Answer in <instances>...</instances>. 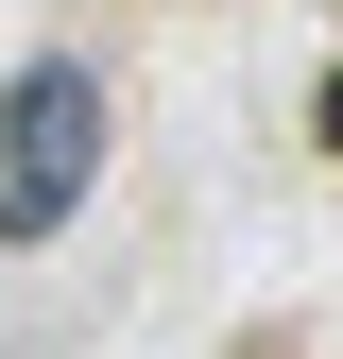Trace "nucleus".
Segmentation results:
<instances>
[{"label":"nucleus","instance_id":"1","mask_svg":"<svg viewBox=\"0 0 343 359\" xmlns=\"http://www.w3.org/2000/svg\"><path fill=\"white\" fill-rule=\"evenodd\" d=\"M103 189V86L86 69H18L0 86V240H52Z\"/></svg>","mask_w":343,"mask_h":359},{"label":"nucleus","instance_id":"2","mask_svg":"<svg viewBox=\"0 0 343 359\" xmlns=\"http://www.w3.org/2000/svg\"><path fill=\"white\" fill-rule=\"evenodd\" d=\"M326 154H343V69H326Z\"/></svg>","mask_w":343,"mask_h":359}]
</instances>
